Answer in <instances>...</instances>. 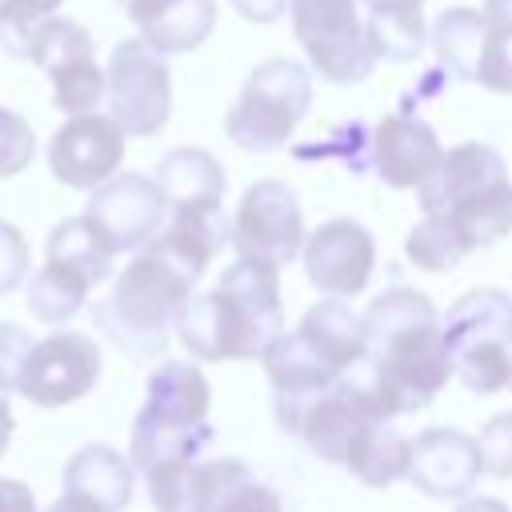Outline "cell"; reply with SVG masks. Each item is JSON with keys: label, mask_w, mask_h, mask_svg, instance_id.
Returning <instances> with one entry per match:
<instances>
[{"label": "cell", "mask_w": 512, "mask_h": 512, "mask_svg": "<svg viewBox=\"0 0 512 512\" xmlns=\"http://www.w3.org/2000/svg\"><path fill=\"white\" fill-rule=\"evenodd\" d=\"M224 244H232V220L224 212L212 220L168 216L160 236L128 260L112 292L92 308L96 328L132 360L160 356L168 348V328H176L180 308Z\"/></svg>", "instance_id": "1"}, {"label": "cell", "mask_w": 512, "mask_h": 512, "mask_svg": "<svg viewBox=\"0 0 512 512\" xmlns=\"http://www.w3.org/2000/svg\"><path fill=\"white\" fill-rule=\"evenodd\" d=\"M368 372L388 416L416 412L436 400L452 376L440 316L416 288H388L364 312Z\"/></svg>", "instance_id": "2"}, {"label": "cell", "mask_w": 512, "mask_h": 512, "mask_svg": "<svg viewBox=\"0 0 512 512\" xmlns=\"http://www.w3.org/2000/svg\"><path fill=\"white\" fill-rule=\"evenodd\" d=\"M280 268L236 260L212 292H192L176 316V336L196 360H260L284 332Z\"/></svg>", "instance_id": "3"}, {"label": "cell", "mask_w": 512, "mask_h": 512, "mask_svg": "<svg viewBox=\"0 0 512 512\" xmlns=\"http://www.w3.org/2000/svg\"><path fill=\"white\" fill-rule=\"evenodd\" d=\"M376 416H388V408H384V400L372 384L368 356L360 364H352L344 376H336L328 388L312 392V396L276 400L280 428L300 436L308 444V452L328 460V464H344L352 436Z\"/></svg>", "instance_id": "4"}, {"label": "cell", "mask_w": 512, "mask_h": 512, "mask_svg": "<svg viewBox=\"0 0 512 512\" xmlns=\"http://www.w3.org/2000/svg\"><path fill=\"white\" fill-rule=\"evenodd\" d=\"M444 344L452 356V376L464 380L468 392H500L512 376V296L500 288L464 292L448 316L440 320Z\"/></svg>", "instance_id": "5"}, {"label": "cell", "mask_w": 512, "mask_h": 512, "mask_svg": "<svg viewBox=\"0 0 512 512\" xmlns=\"http://www.w3.org/2000/svg\"><path fill=\"white\" fill-rule=\"evenodd\" d=\"M312 108V76L304 64L272 56L252 68L240 100L224 116V132L244 152H276Z\"/></svg>", "instance_id": "6"}, {"label": "cell", "mask_w": 512, "mask_h": 512, "mask_svg": "<svg viewBox=\"0 0 512 512\" xmlns=\"http://www.w3.org/2000/svg\"><path fill=\"white\" fill-rule=\"evenodd\" d=\"M12 56L32 60L36 68L48 72V80H52V104L60 112L80 116V112H96L100 108L104 88H108V76L96 64V48H92L88 28H80L76 20H64V16L36 20L20 36V44L12 48Z\"/></svg>", "instance_id": "7"}, {"label": "cell", "mask_w": 512, "mask_h": 512, "mask_svg": "<svg viewBox=\"0 0 512 512\" xmlns=\"http://www.w3.org/2000/svg\"><path fill=\"white\" fill-rule=\"evenodd\" d=\"M292 32L320 80L360 84L376 68V52L364 32L360 0H288Z\"/></svg>", "instance_id": "8"}, {"label": "cell", "mask_w": 512, "mask_h": 512, "mask_svg": "<svg viewBox=\"0 0 512 512\" xmlns=\"http://www.w3.org/2000/svg\"><path fill=\"white\" fill-rule=\"evenodd\" d=\"M108 116L128 136H156L168 124L172 112V72L164 52H156L148 40H120L108 56Z\"/></svg>", "instance_id": "9"}, {"label": "cell", "mask_w": 512, "mask_h": 512, "mask_svg": "<svg viewBox=\"0 0 512 512\" xmlns=\"http://www.w3.org/2000/svg\"><path fill=\"white\" fill-rule=\"evenodd\" d=\"M232 248L244 260L288 264L304 248V212L284 180H256L232 216Z\"/></svg>", "instance_id": "10"}, {"label": "cell", "mask_w": 512, "mask_h": 512, "mask_svg": "<svg viewBox=\"0 0 512 512\" xmlns=\"http://www.w3.org/2000/svg\"><path fill=\"white\" fill-rule=\"evenodd\" d=\"M84 216L104 236V244L120 256V252H140L152 236H160V228L168 224V200L156 176L116 172L92 188Z\"/></svg>", "instance_id": "11"}, {"label": "cell", "mask_w": 512, "mask_h": 512, "mask_svg": "<svg viewBox=\"0 0 512 512\" xmlns=\"http://www.w3.org/2000/svg\"><path fill=\"white\" fill-rule=\"evenodd\" d=\"M100 380V348L84 332H52L32 344L16 392L36 408H64L92 392Z\"/></svg>", "instance_id": "12"}, {"label": "cell", "mask_w": 512, "mask_h": 512, "mask_svg": "<svg viewBox=\"0 0 512 512\" xmlns=\"http://www.w3.org/2000/svg\"><path fill=\"white\" fill-rule=\"evenodd\" d=\"M124 140L128 132L104 112L68 116L48 140V168L64 188L92 192L96 184L116 176L124 160Z\"/></svg>", "instance_id": "13"}, {"label": "cell", "mask_w": 512, "mask_h": 512, "mask_svg": "<svg viewBox=\"0 0 512 512\" xmlns=\"http://www.w3.org/2000/svg\"><path fill=\"white\" fill-rule=\"evenodd\" d=\"M304 272L308 280L324 292V296H360L372 280L376 268V240L364 224L336 216L328 224H320L312 236H304L300 248Z\"/></svg>", "instance_id": "14"}, {"label": "cell", "mask_w": 512, "mask_h": 512, "mask_svg": "<svg viewBox=\"0 0 512 512\" xmlns=\"http://www.w3.org/2000/svg\"><path fill=\"white\" fill-rule=\"evenodd\" d=\"M480 444L460 428H424L412 440L408 480L436 500H464L480 480Z\"/></svg>", "instance_id": "15"}, {"label": "cell", "mask_w": 512, "mask_h": 512, "mask_svg": "<svg viewBox=\"0 0 512 512\" xmlns=\"http://www.w3.org/2000/svg\"><path fill=\"white\" fill-rule=\"evenodd\" d=\"M444 148L428 120L408 112H388L372 128V168L388 188H420L440 164Z\"/></svg>", "instance_id": "16"}, {"label": "cell", "mask_w": 512, "mask_h": 512, "mask_svg": "<svg viewBox=\"0 0 512 512\" xmlns=\"http://www.w3.org/2000/svg\"><path fill=\"white\" fill-rule=\"evenodd\" d=\"M140 40L156 52H192L216 28V0H120Z\"/></svg>", "instance_id": "17"}, {"label": "cell", "mask_w": 512, "mask_h": 512, "mask_svg": "<svg viewBox=\"0 0 512 512\" xmlns=\"http://www.w3.org/2000/svg\"><path fill=\"white\" fill-rule=\"evenodd\" d=\"M168 216H204L224 208V168L204 148H172L156 164Z\"/></svg>", "instance_id": "18"}, {"label": "cell", "mask_w": 512, "mask_h": 512, "mask_svg": "<svg viewBox=\"0 0 512 512\" xmlns=\"http://www.w3.org/2000/svg\"><path fill=\"white\" fill-rule=\"evenodd\" d=\"M504 176H508V168H504V156L496 148H488L480 140H464V144H456V148H448L440 156V164L416 188V196H420L424 212H444L460 196L480 192V188H488V184H496Z\"/></svg>", "instance_id": "19"}, {"label": "cell", "mask_w": 512, "mask_h": 512, "mask_svg": "<svg viewBox=\"0 0 512 512\" xmlns=\"http://www.w3.org/2000/svg\"><path fill=\"white\" fill-rule=\"evenodd\" d=\"M268 380H272V396L276 400H296V396H312L320 388H328L336 376H344L300 328L280 332L268 352L260 356Z\"/></svg>", "instance_id": "20"}, {"label": "cell", "mask_w": 512, "mask_h": 512, "mask_svg": "<svg viewBox=\"0 0 512 512\" xmlns=\"http://www.w3.org/2000/svg\"><path fill=\"white\" fill-rule=\"evenodd\" d=\"M132 484H136V464L108 444H84L64 464V492H76V496L100 504L104 512L128 508Z\"/></svg>", "instance_id": "21"}, {"label": "cell", "mask_w": 512, "mask_h": 512, "mask_svg": "<svg viewBox=\"0 0 512 512\" xmlns=\"http://www.w3.org/2000/svg\"><path fill=\"white\" fill-rule=\"evenodd\" d=\"M196 512H284L280 496L260 484L244 460L224 456L196 464Z\"/></svg>", "instance_id": "22"}, {"label": "cell", "mask_w": 512, "mask_h": 512, "mask_svg": "<svg viewBox=\"0 0 512 512\" xmlns=\"http://www.w3.org/2000/svg\"><path fill=\"white\" fill-rule=\"evenodd\" d=\"M208 408H212V392L192 360H164L148 376V396L140 404L144 416L176 420V424H200L208 420Z\"/></svg>", "instance_id": "23"}, {"label": "cell", "mask_w": 512, "mask_h": 512, "mask_svg": "<svg viewBox=\"0 0 512 512\" xmlns=\"http://www.w3.org/2000/svg\"><path fill=\"white\" fill-rule=\"evenodd\" d=\"M408 464H412V440L392 428V416L368 420L352 436L348 456H344V468L368 488H388L392 480H404Z\"/></svg>", "instance_id": "24"}, {"label": "cell", "mask_w": 512, "mask_h": 512, "mask_svg": "<svg viewBox=\"0 0 512 512\" xmlns=\"http://www.w3.org/2000/svg\"><path fill=\"white\" fill-rule=\"evenodd\" d=\"M300 332L340 368L348 372L352 364H360L368 356V336H364V316H356L344 296H328L320 304H312L300 320Z\"/></svg>", "instance_id": "25"}, {"label": "cell", "mask_w": 512, "mask_h": 512, "mask_svg": "<svg viewBox=\"0 0 512 512\" xmlns=\"http://www.w3.org/2000/svg\"><path fill=\"white\" fill-rule=\"evenodd\" d=\"M208 444H212V424L208 420L176 424V420H152V416L136 412L128 460L136 464V472H144L160 460H196Z\"/></svg>", "instance_id": "26"}, {"label": "cell", "mask_w": 512, "mask_h": 512, "mask_svg": "<svg viewBox=\"0 0 512 512\" xmlns=\"http://www.w3.org/2000/svg\"><path fill=\"white\" fill-rule=\"evenodd\" d=\"M484 36H488V24H484V12H476V8H444L436 16L432 48H436V60L448 68V76L476 80V68L484 56Z\"/></svg>", "instance_id": "27"}, {"label": "cell", "mask_w": 512, "mask_h": 512, "mask_svg": "<svg viewBox=\"0 0 512 512\" xmlns=\"http://www.w3.org/2000/svg\"><path fill=\"white\" fill-rule=\"evenodd\" d=\"M48 260L80 272L88 284H100L112 276V248L104 244V236L88 224V216H68L48 232Z\"/></svg>", "instance_id": "28"}, {"label": "cell", "mask_w": 512, "mask_h": 512, "mask_svg": "<svg viewBox=\"0 0 512 512\" xmlns=\"http://www.w3.org/2000/svg\"><path fill=\"white\" fill-rule=\"evenodd\" d=\"M88 280L56 260H44V268L28 280V308L36 320H48V324H64L72 320L84 300H88Z\"/></svg>", "instance_id": "29"}, {"label": "cell", "mask_w": 512, "mask_h": 512, "mask_svg": "<svg viewBox=\"0 0 512 512\" xmlns=\"http://www.w3.org/2000/svg\"><path fill=\"white\" fill-rule=\"evenodd\" d=\"M364 32H368V44H372L376 60L408 64L424 48V16H420V8H372L364 16Z\"/></svg>", "instance_id": "30"}, {"label": "cell", "mask_w": 512, "mask_h": 512, "mask_svg": "<svg viewBox=\"0 0 512 512\" xmlns=\"http://www.w3.org/2000/svg\"><path fill=\"white\" fill-rule=\"evenodd\" d=\"M404 252L416 268L424 272H448L456 268L472 248L464 244V236L456 232V224L444 216V212H424V220L408 232L404 240Z\"/></svg>", "instance_id": "31"}, {"label": "cell", "mask_w": 512, "mask_h": 512, "mask_svg": "<svg viewBox=\"0 0 512 512\" xmlns=\"http://www.w3.org/2000/svg\"><path fill=\"white\" fill-rule=\"evenodd\" d=\"M484 56L476 68V84L492 92H512V0H484Z\"/></svg>", "instance_id": "32"}, {"label": "cell", "mask_w": 512, "mask_h": 512, "mask_svg": "<svg viewBox=\"0 0 512 512\" xmlns=\"http://www.w3.org/2000/svg\"><path fill=\"white\" fill-rule=\"evenodd\" d=\"M156 512H196V460H160L144 468Z\"/></svg>", "instance_id": "33"}, {"label": "cell", "mask_w": 512, "mask_h": 512, "mask_svg": "<svg viewBox=\"0 0 512 512\" xmlns=\"http://www.w3.org/2000/svg\"><path fill=\"white\" fill-rule=\"evenodd\" d=\"M32 152H36L32 124L20 112H12V108L0 104V180L24 172L32 164Z\"/></svg>", "instance_id": "34"}, {"label": "cell", "mask_w": 512, "mask_h": 512, "mask_svg": "<svg viewBox=\"0 0 512 512\" xmlns=\"http://www.w3.org/2000/svg\"><path fill=\"white\" fill-rule=\"evenodd\" d=\"M476 444H480V464H484V472H492V476H500V480H512V412L492 416V420L480 428Z\"/></svg>", "instance_id": "35"}, {"label": "cell", "mask_w": 512, "mask_h": 512, "mask_svg": "<svg viewBox=\"0 0 512 512\" xmlns=\"http://www.w3.org/2000/svg\"><path fill=\"white\" fill-rule=\"evenodd\" d=\"M60 4H64V0H8V8H4V16H0V44H4V52H12L16 40H20L36 20L52 16Z\"/></svg>", "instance_id": "36"}, {"label": "cell", "mask_w": 512, "mask_h": 512, "mask_svg": "<svg viewBox=\"0 0 512 512\" xmlns=\"http://www.w3.org/2000/svg\"><path fill=\"white\" fill-rule=\"evenodd\" d=\"M24 276H28V240L16 224L0 220V296L20 288Z\"/></svg>", "instance_id": "37"}, {"label": "cell", "mask_w": 512, "mask_h": 512, "mask_svg": "<svg viewBox=\"0 0 512 512\" xmlns=\"http://www.w3.org/2000/svg\"><path fill=\"white\" fill-rule=\"evenodd\" d=\"M32 332L20 328V324H0V388L16 392V380H20V368L32 352Z\"/></svg>", "instance_id": "38"}, {"label": "cell", "mask_w": 512, "mask_h": 512, "mask_svg": "<svg viewBox=\"0 0 512 512\" xmlns=\"http://www.w3.org/2000/svg\"><path fill=\"white\" fill-rule=\"evenodd\" d=\"M232 8L252 24H272L288 12V0H232Z\"/></svg>", "instance_id": "39"}, {"label": "cell", "mask_w": 512, "mask_h": 512, "mask_svg": "<svg viewBox=\"0 0 512 512\" xmlns=\"http://www.w3.org/2000/svg\"><path fill=\"white\" fill-rule=\"evenodd\" d=\"M0 512H36V496L28 484L0 476Z\"/></svg>", "instance_id": "40"}, {"label": "cell", "mask_w": 512, "mask_h": 512, "mask_svg": "<svg viewBox=\"0 0 512 512\" xmlns=\"http://www.w3.org/2000/svg\"><path fill=\"white\" fill-rule=\"evenodd\" d=\"M48 512H104V508L84 500V496H76V492H64L56 504H48Z\"/></svg>", "instance_id": "41"}, {"label": "cell", "mask_w": 512, "mask_h": 512, "mask_svg": "<svg viewBox=\"0 0 512 512\" xmlns=\"http://www.w3.org/2000/svg\"><path fill=\"white\" fill-rule=\"evenodd\" d=\"M456 512H512V508L504 500H496V496H464Z\"/></svg>", "instance_id": "42"}, {"label": "cell", "mask_w": 512, "mask_h": 512, "mask_svg": "<svg viewBox=\"0 0 512 512\" xmlns=\"http://www.w3.org/2000/svg\"><path fill=\"white\" fill-rule=\"evenodd\" d=\"M12 428H16V420H12V408H8V388H0V456L12 440Z\"/></svg>", "instance_id": "43"}, {"label": "cell", "mask_w": 512, "mask_h": 512, "mask_svg": "<svg viewBox=\"0 0 512 512\" xmlns=\"http://www.w3.org/2000/svg\"><path fill=\"white\" fill-rule=\"evenodd\" d=\"M368 12L372 8H424V0H364Z\"/></svg>", "instance_id": "44"}, {"label": "cell", "mask_w": 512, "mask_h": 512, "mask_svg": "<svg viewBox=\"0 0 512 512\" xmlns=\"http://www.w3.org/2000/svg\"><path fill=\"white\" fill-rule=\"evenodd\" d=\"M4 8H8V0H0V16H4Z\"/></svg>", "instance_id": "45"}, {"label": "cell", "mask_w": 512, "mask_h": 512, "mask_svg": "<svg viewBox=\"0 0 512 512\" xmlns=\"http://www.w3.org/2000/svg\"><path fill=\"white\" fill-rule=\"evenodd\" d=\"M508 388H512V376H508Z\"/></svg>", "instance_id": "46"}]
</instances>
